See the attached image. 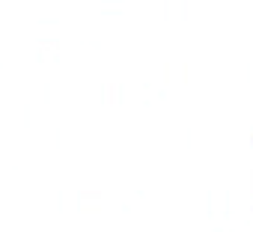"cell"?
Returning <instances> with one entry per match:
<instances>
[]
</instances>
